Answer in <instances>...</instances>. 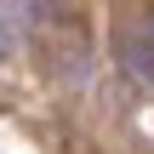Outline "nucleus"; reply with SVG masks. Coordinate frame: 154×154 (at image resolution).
Instances as JSON below:
<instances>
[{"label":"nucleus","instance_id":"obj_1","mask_svg":"<svg viewBox=\"0 0 154 154\" xmlns=\"http://www.w3.org/2000/svg\"><path fill=\"white\" fill-rule=\"evenodd\" d=\"M126 57H131V69H137L143 80H154V46H149V51H143V46L131 40V46H126Z\"/></svg>","mask_w":154,"mask_h":154},{"label":"nucleus","instance_id":"obj_2","mask_svg":"<svg viewBox=\"0 0 154 154\" xmlns=\"http://www.w3.org/2000/svg\"><path fill=\"white\" fill-rule=\"evenodd\" d=\"M6 46H11V17L0 11V51H6Z\"/></svg>","mask_w":154,"mask_h":154}]
</instances>
